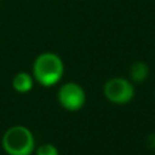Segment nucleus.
Here are the masks:
<instances>
[{
  "label": "nucleus",
  "instance_id": "nucleus-1",
  "mask_svg": "<svg viewBox=\"0 0 155 155\" xmlns=\"http://www.w3.org/2000/svg\"><path fill=\"white\" fill-rule=\"evenodd\" d=\"M64 74V63L62 58L53 52L40 53L33 63V78L44 86L51 87L61 81Z\"/></svg>",
  "mask_w": 155,
  "mask_h": 155
},
{
  "label": "nucleus",
  "instance_id": "nucleus-2",
  "mask_svg": "<svg viewBox=\"0 0 155 155\" xmlns=\"http://www.w3.org/2000/svg\"><path fill=\"white\" fill-rule=\"evenodd\" d=\"M1 147L7 155H31L35 151V138L28 127L15 125L2 134Z\"/></svg>",
  "mask_w": 155,
  "mask_h": 155
},
{
  "label": "nucleus",
  "instance_id": "nucleus-3",
  "mask_svg": "<svg viewBox=\"0 0 155 155\" xmlns=\"http://www.w3.org/2000/svg\"><path fill=\"white\" fill-rule=\"evenodd\" d=\"M104 97L113 104L124 105L130 103L134 97V86L131 80L121 76L110 78L103 86Z\"/></svg>",
  "mask_w": 155,
  "mask_h": 155
},
{
  "label": "nucleus",
  "instance_id": "nucleus-4",
  "mask_svg": "<svg viewBox=\"0 0 155 155\" xmlns=\"http://www.w3.org/2000/svg\"><path fill=\"white\" fill-rule=\"evenodd\" d=\"M58 103L62 108L68 111H78L80 110L86 102V92L81 85L78 82H65L63 84L57 93Z\"/></svg>",
  "mask_w": 155,
  "mask_h": 155
},
{
  "label": "nucleus",
  "instance_id": "nucleus-5",
  "mask_svg": "<svg viewBox=\"0 0 155 155\" xmlns=\"http://www.w3.org/2000/svg\"><path fill=\"white\" fill-rule=\"evenodd\" d=\"M34 81L35 80L31 74L25 71H19L12 79V87L18 93H27L33 88Z\"/></svg>",
  "mask_w": 155,
  "mask_h": 155
},
{
  "label": "nucleus",
  "instance_id": "nucleus-6",
  "mask_svg": "<svg viewBox=\"0 0 155 155\" xmlns=\"http://www.w3.org/2000/svg\"><path fill=\"white\" fill-rule=\"evenodd\" d=\"M149 71V65L145 62L137 61L130 67V79L134 84H142L148 79Z\"/></svg>",
  "mask_w": 155,
  "mask_h": 155
},
{
  "label": "nucleus",
  "instance_id": "nucleus-7",
  "mask_svg": "<svg viewBox=\"0 0 155 155\" xmlns=\"http://www.w3.org/2000/svg\"><path fill=\"white\" fill-rule=\"evenodd\" d=\"M35 155H59V151L56 145L51 143H45L35 149Z\"/></svg>",
  "mask_w": 155,
  "mask_h": 155
},
{
  "label": "nucleus",
  "instance_id": "nucleus-8",
  "mask_svg": "<svg viewBox=\"0 0 155 155\" xmlns=\"http://www.w3.org/2000/svg\"><path fill=\"white\" fill-rule=\"evenodd\" d=\"M147 147L151 150H155V133H150L147 138Z\"/></svg>",
  "mask_w": 155,
  "mask_h": 155
}]
</instances>
